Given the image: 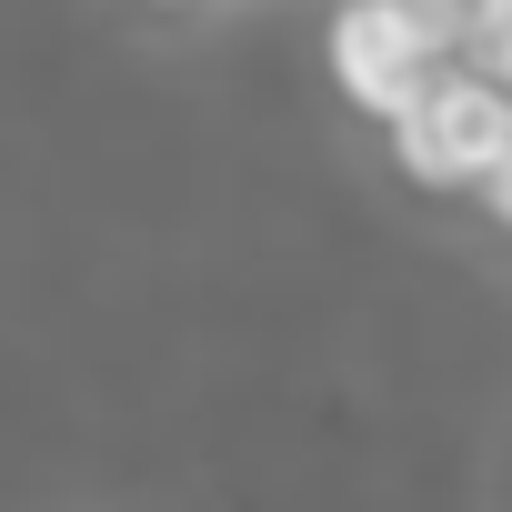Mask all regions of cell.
I'll return each mask as SVG.
<instances>
[{"mask_svg":"<svg viewBox=\"0 0 512 512\" xmlns=\"http://www.w3.org/2000/svg\"><path fill=\"white\" fill-rule=\"evenodd\" d=\"M332 71L362 111L402 121L452 71V11L442 0H342L332 11Z\"/></svg>","mask_w":512,"mask_h":512,"instance_id":"cell-1","label":"cell"},{"mask_svg":"<svg viewBox=\"0 0 512 512\" xmlns=\"http://www.w3.org/2000/svg\"><path fill=\"white\" fill-rule=\"evenodd\" d=\"M392 151H402L412 181H442V191L492 181V171L512 161V81H502L492 61H452V71L392 121Z\"/></svg>","mask_w":512,"mask_h":512,"instance_id":"cell-2","label":"cell"},{"mask_svg":"<svg viewBox=\"0 0 512 512\" xmlns=\"http://www.w3.org/2000/svg\"><path fill=\"white\" fill-rule=\"evenodd\" d=\"M482 201H492V211H502V221H512V161H502V171H492V181H482Z\"/></svg>","mask_w":512,"mask_h":512,"instance_id":"cell-3","label":"cell"}]
</instances>
